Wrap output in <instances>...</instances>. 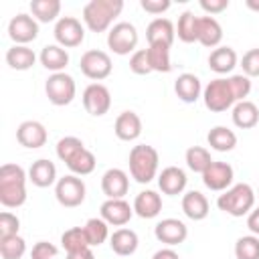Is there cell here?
<instances>
[{
    "instance_id": "74e56055",
    "label": "cell",
    "mask_w": 259,
    "mask_h": 259,
    "mask_svg": "<svg viewBox=\"0 0 259 259\" xmlns=\"http://www.w3.org/2000/svg\"><path fill=\"white\" fill-rule=\"evenodd\" d=\"M26 251V243L20 235L0 237V255L2 259H20Z\"/></svg>"
},
{
    "instance_id": "e0dca14e",
    "label": "cell",
    "mask_w": 259,
    "mask_h": 259,
    "mask_svg": "<svg viewBox=\"0 0 259 259\" xmlns=\"http://www.w3.org/2000/svg\"><path fill=\"white\" fill-rule=\"evenodd\" d=\"M174 36H176V28L172 24L170 18H154L148 26H146V38H148V45H154V42H162V45H172L174 42Z\"/></svg>"
},
{
    "instance_id": "f907efd6",
    "label": "cell",
    "mask_w": 259,
    "mask_h": 259,
    "mask_svg": "<svg viewBox=\"0 0 259 259\" xmlns=\"http://www.w3.org/2000/svg\"><path fill=\"white\" fill-rule=\"evenodd\" d=\"M247 227H249V231H251L253 235H259V208H255V210L249 212V217H247Z\"/></svg>"
},
{
    "instance_id": "681fc988",
    "label": "cell",
    "mask_w": 259,
    "mask_h": 259,
    "mask_svg": "<svg viewBox=\"0 0 259 259\" xmlns=\"http://www.w3.org/2000/svg\"><path fill=\"white\" fill-rule=\"evenodd\" d=\"M200 6L210 12V14H217V12H223L227 6H229V0H200Z\"/></svg>"
},
{
    "instance_id": "db71d44e",
    "label": "cell",
    "mask_w": 259,
    "mask_h": 259,
    "mask_svg": "<svg viewBox=\"0 0 259 259\" xmlns=\"http://www.w3.org/2000/svg\"><path fill=\"white\" fill-rule=\"evenodd\" d=\"M247 6H249L251 10H257V12H259V0H247Z\"/></svg>"
},
{
    "instance_id": "9a60e30c",
    "label": "cell",
    "mask_w": 259,
    "mask_h": 259,
    "mask_svg": "<svg viewBox=\"0 0 259 259\" xmlns=\"http://www.w3.org/2000/svg\"><path fill=\"white\" fill-rule=\"evenodd\" d=\"M154 235H156V239H158L160 243H166V245L172 247V245H178V243H182V241L186 239L188 229H186V225H184L182 221H178V219H164V221H160V223L156 225Z\"/></svg>"
},
{
    "instance_id": "60d3db41",
    "label": "cell",
    "mask_w": 259,
    "mask_h": 259,
    "mask_svg": "<svg viewBox=\"0 0 259 259\" xmlns=\"http://www.w3.org/2000/svg\"><path fill=\"white\" fill-rule=\"evenodd\" d=\"M85 146H83V142L79 140V138H75V136H65V138H61L59 142H57V156L67 164L77 152H81Z\"/></svg>"
},
{
    "instance_id": "d6a6232c",
    "label": "cell",
    "mask_w": 259,
    "mask_h": 259,
    "mask_svg": "<svg viewBox=\"0 0 259 259\" xmlns=\"http://www.w3.org/2000/svg\"><path fill=\"white\" fill-rule=\"evenodd\" d=\"M61 245L67 253H75V251H83L89 247V241L85 237V231L83 227H71L63 233L61 237Z\"/></svg>"
},
{
    "instance_id": "8d00e7d4",
    "label": "cell",
    "mask_w": 259,
    "mask_h": 259,
    "mask_svg": "<svg viewBox=\"0 0 259 259\" xmlns=\"http://www.w3.org/2000/svg\"><path fill=\"white\" fill-rule=\"evenodd\" d=\"M83 231H85V237H87V241H89V247H97V245H101V243L107 239V235H109V231H107V223H105L103 219H97V217L89 219V221L85 223Z\"/></svg>"
},
{
    "instance_id": "e575fe53",
    "label": "cell",
    "mask_w": 259,
    "mask_h": 259,
    "mask_svg": "<svg viewBox=\"0 0 259 259\" xmlns=\"http://www.w3.org/2000/svg\"><path fill=\"white\" fill-rule=\"evenodd\" d=\"M95 164H97L95 154H93L91 150H87V148H83L81 152H77V154L67 162V166L71 168V172H75V174H79V176H85V174L93 172V170H95Z\"/></svg>"
},
{
    "instance_id": "8992f818",
    "label": "cell",
    "mask_w": 259,
    "mask_h": 259,
    "mask_svg": "<svg viewBox=\"0 0 259 259\" xmlns=\"http://www.w3.org/2000/svg\"><path fill=\"white\" fill-rule=\"evenodd\" d=\"M138 45V30L132 22L121 20L113 24V28L107 34V47L117 55H127Z\"/></svg>"
},
{
    "instance_id": "52a82bcc",
    "label": "cell",
    "mask_w": 259,
    "mask_h": 259,
    "mask_svg": "<svg viewBox=\"0 0 259 259\" xmlns=\"http://www.w3.org/2000/svg\"><path fill=\"white\" fill-rule=\"evenodd\" d=\"M111 57L105 51L99 49H89L81 57V71L85 77L93 81H101L111 73Z\"/></svg>"
},
{
    "instance_id": "816d5d0a",
    "label": "cell",
    "mask_w": 259,
    "mask_h": 259,
    "mask_svg": "<svg viewBox=\"0 0 259 259\" xmlns=\"http://www.w3.org/2000/svg\"><path fill=\"white\" fill-rule=\"evenodd\" d=\"M152 259H180V257H178V253H176L174 249L168 247V249H160V251H156Z\"/></svg>"
},
{
    "instance_id": "7a4b0ae2",
    "label": "cell",
    "mask_w": 259,
    "mask_h": 259,
    "mask_svg": "<svg viewBox=\"0 0 259 259\" xmlns=\"http://www.w3.org/2000/svg\"><path fill=\"white\" fill-rule=\"evenodd\" d=\"M121 8L123 0H91L83 8V20L91 30L99 32L111 24V20L121 12Z\"/></svg>"
},
{
    "instance_id": "d590c367",
    "label": "cell",
    "mask_w": 259,
    "mask_h": 259,
    "mask_svg": "<svg viewBox=\"0 0 259 259\" xmlns=\"http://www.w3.org/2000/svg\"><path fill=\"white\" fill-rule=\"evenodd\" d=\"M26 200V186L22 182L16 184H0V202L4 206H20Z\"/></svg>"
},
{
    "instance_id": "4dcf8cb0",
    "label": "cell",
    "mask_w": 259,
    "mask_h": 259,
    "mask_svg": "<svg viewBox=\"0 0 259 259\" xmlns=\"http://www.w3.org/2000/svg\"><path fill=\"white\" fill-rule=\"evenodd\" d=\"M148 61H150L152 71L168 73L172 69V63H170V47L168 45H162V42L148 45Z\"/></svg>"
},
{
    "instance_id": "1f68e13d",
    "label": "cell",
    "mask_w": 259,
    "mask_h": 259,
    "mask_svg": "<svg viewBox=\"0 0 259 259\" xmlns=\"http://www.w3.org/2000/svg\"><path fill=\"white\" fill-rule=\"evenodd\" d=\"M198 18L192 10H184L178 18V38L184 42L198 40Z\"/></svg>"
},
{
    "instance_id": "5bb4252c",
    "label": "cell",
    "mask_w": 259,
    "mask_h": 259,
    "mask_svg": "<svg viewBox=\"0 0 259 259\" xmlns=\"http://www.w3.org/2000/svg\"><path fill=\"white\" fill-rule=\"evenodd\" d=\"M202 182L210 190H225L233 182V168H231V164L212 160V164L202 172Z\"/></svg>"
},
{
    "instance_id": "d4e9b609",
    "label": "cell",
    "mask_w": 259,
    "mask_h": 259,
    "mask_svg": "<svg viewBox=\"0 0 259 259\" xmlns=\"http://www.w3.org/2000/svg\"><path fill=\"white\" fill-rule=\"evenodd\" d=\"M223 38V26L214 16L198 18V42L204 47H217Z\"/></svg>"
},
{
    "instance_id": "277c9868",
    "label": "cell",
    "mask_w": 259,
    "mask_h": 259,
    "mask_svg": "<svg viewBox=\"0 0 259 259\" xmlns=\"http://www.w3.org/2000/svg\"><path fill=\"white\" fill-rule=\"evenodd\" d=\"M45 93L55 105H69L75 97V81L67 73H53L45 83Z\"/></svg>"
},
{
    "instance_id": "30bf717a",
    "label": "cell",
    "mask_w": 259,
    "mask_h": 259,
    "mask_svg": "<svg viewBox=\"0 0 259 259\" xmlns=\"http://www.w3.org/2000/svg\"><path fill=\"white\" fill-rule=\"evenodd\" d=\"M83 105L87 109V113L99 117V115H105L111 107V95H109V89L103 85V83H91L85 87L83 91Z\"/></svg>"
},
{
    "instance_id": "484cf974",
    "label": "cell",
    "mask_w": 259,
    "mask_h": 259,
    "mask_svg": "<svg viewBox=\"0 0 259 259\" xmlns=\"http://www.w3.org/2000/svg\"><path fill=\"white\" fill-rule=\"evenodd\" d=\"M28 178H30V182L34 186H40V188L51 186L55 182V178H57V168H55V164L51 160L40 158V160L32 162V166L28 170Z\"/></svg>"
},
{
    "instance_id": "cb8c5ba5",
    "label": "cell",
    "mask_w": 259,
    "mask_h": 259,
    "mask_svg": "<svg viewBox=\"0 0 259 259\" xmlns=\"http://www.w3.org/2000/svg\"><path fill=\"white\" fill-rule=\"evenodd\" d=\"M109 245H111V251L121 257L132 255L138 249V235H136V231L121 227V229L113 231V235L109 237Z\"/></svg>"
},
{
    "instance_id": "ffe728a7",
    "label": "cell",
    "mask_w": 259,
    "mask_h": 259,
    "mask_svg": "<svg viewBox=\"0 0 259 259\" xmlns=\"http://www.w3.org/2000/svg\"><path fill=\"white\" fill-rule=\"evenodd\" d=\"M162 210V198L154 190H142L134 200V212L142 219H154Z\"/></svg>"
},
{
    "instance_id": "bcb514c9",
    "label": "cell",
    "mask_w": 259,
    "mask_h": 259,
    "mask_svg": "<svg viewBox=\"0 0 259 259\" xmlns=\"http://www.w3.org/2000/svg\"><path fill=\"white\" fill-rule=\"evenodd\" d=\"M18 229H20V221L16 214L4 210L0 212V237H12V235H18Z\"/></svg>"
},
{
    "instance_id": "2e32d148",
    "label": "cell",
    "mask_w": 259,
    "mask_h": 259,
    "mask_svg": "<svg viewBox=\"0 0 259 259\" xmlns=\"http://www.w3.org/2000/svg\"><path fill=\"white\" fill-rule=\"evenodd\" d=\"M130 188V178L119 168H109L101 178V190L107 198H123Z\"/></svg>"
},
{
    "instance_id": "7dc6e473",
    "label": "cell",
    "mask_w": 259,
    "mask_h": 259,
    "mask_svg": "<svg viewBox=\"0 0 259 259\" xmlns=\"http://www.w3.org/2000/svg\"><path fill=\"white\" fill-rule=\"evenodd\" d=\"M30 259H59V249L49 241H38L30 251Z\"/></svg>"
},
{
    "instance_id": "83f0119b",
    "label": "cell",
    "mask_w": 259,
    "mask_h": 259,
    "mask_svg": "<svg viewBox=\"0 0 259 259\" xmlns=\"http://www.w3.org/2000/svg\"><path fill=\"white\" fill-rule=\"evenodd\" d=\"M259 121V109L253 101H239L233 109V123L241 130H249V127H255Z\"/></svg>"
},
{
    "instance_id": "d6986e66",
    "label": "cell",
    "mask_w": 259,
    "mask_h": 259,
    "mask_svg": "<svg viewBox=\"0 0 259 259\" xmlns=\"http://www.w3.org/2000/svg\"><path fill=\"white\" fill-rule=\"evenodd\" d=\"M158 186H160V190L164 194H170V196L180 194L184 190V186H186L184 170L178 168V166H166L158 176Z\"/></svg>"
},
{
    "instance_id": "7402d4cb",
    "label": "cell",
    "mask_w": 259,
    "mask_h": 259,
    "mask_svg": "<svg viewBox=\"0 0 259 259\" xmlns=\"http://www.w3.org/2000/svg\"><path fill=\"white\" fill-rule=\"evenodd\" d=\"M174 91L178 95V99H182L184 103H194L200 97V79L194 73H182L178 75L176 83H174Z\"/></svg>"
},
{
    "instance_id": "8fae6325",
    "label": "cell",
    "mask_w": 259,
    "mask_h": 259,
    "mask_svg": "<svg viewBox=\"0 0 259 259\" xmlns=\"http://www.w3.org/2000/svg\"><path fill=\"white\" fill-rule=\"evenodd\" d=\"M8 34L10 38L16 42V45H24V42H30L36 38L38 34V24L36 20L26 14V12H18L10 18L8 22Z\"/></svg>"
},
{
    "instance_id": "ba28073f",
    "label": "cell",
    "mask_w": 259,
    "mask_h": 259,
    "mask_svg": "<svg viewBox=\"0 0 259 259\" xmlns=\"http://www.w3.org/2000/svg\"><path fill=\"white\" fill-rule=\"evenodd\" d=\"M55 194L63 206H79L85 200V182L75 174H67L57 180Z\"/></svg>"
},
{
    "instance_id": "f6af8a7d",
    "label": "cell",
    "mask_w": 259,
    "mask_h": 259,
    "mask_svg": "<svg viewBox=\"0 0 259 259\" xmlns=\"http://www.w3.org/2000/svg\"><path fill=\"white\" fill-rule=\"evenodd\" d=\"M241 67H243V73L247 77H259V47L257 49H249L243 55Z\"/></svg>"
},
{
    "instance_id": "ee69618b",
    "label": "cell",
    "mask_w": 259,
    "mask_h": 259,
    "mask_svg": "<svg viewBox=\"0 0 259 259\" xmlns=\"http://www.w3.org/2000/svg\"><path fill=\"white\" fill-rule=\"evenodd\" d=\"M130 69L136 73V75H148L152 73V67H150V61H148V49H138L132 59H130Z\"/></svg>"
},
{
    "instance_id": "5b68a950",
    "label": "cell",
    "mask_w": 259,
    "mask_h": 259,
    "mask_svg": "<svg viewBox=\"0 0 259 259\" xmlns=\"http://www.w3.org/2000/svg\"><path fill=\"white\" fill-rule=\"evenodd\" d=\"M202 97H204V105L210 111H225V109H229L235 103V97H233L229 79H221V77L219 79H212L204 87Z\"/></svg>"
},
{
    "instance_id": "7c38bea8",
    "label": "cell",
    "mask_w": 259,
    "mask_h": 259,
    "mask_svg": "<svg viewBox=\"0 0 259 259\" xmlns=\"http://www.w3.org/2000/svg\"><path fill=\"white\" fill-rule=\"evenodd\" d=\"M16 140H18L20 146L36 150V148L45 146V142H47V130H45V125H42L40 121H36V119H26V121H22V123L18 125V130H16Z\"/></svg>"
},
{
    "instance_id": "9c48e42d",
    "label": "cell",
    "mask_w": 259,
    "mask_h": 259,
    "mask_svg": "<svg viewBox=\"0 0 259 259\" xmlns=\"http://www.w3.org/2000/svg\"><path fill=\"white\" fill-rule=\"evenodd\" d=\"M55 38L61 47H79L85 38V28L75 16H61L55 24Z\"/></svg>"
},
{
    "instance_id": "f35d334b",
    "label": "cell",
    "mask_w": 259,
    "mask_h": 259,
    "mask_svg": "<svg viewBox=\"0 0 259 259\" xmlns=\"http://www.w3.org/2000/svg\"><path fill=\"white\" fill-rule=\"evenodd\" d=\"M30 10L32 14L42 20V22H51L55 16H59L61 12V2L59 0H32L30 2Z\"/></svg>"
},
{
    "instance_id": "ac0fdd59",
    "label": "cell",
    "mask_w": 259,
    "mask_h": 259,
    "mask_svg": "<svg viewBox=\"0 0 259 259\" xmlns=\"http://www.w3.org/2000/svg\"><path fill=\"white\" fill-rule=\"evenodd\" d=\"M113 132L119 140L123 142H130V140H136L140 134H142V119L136 111L127 109V111H121L115 119V125H113Z\"/></svg>"
},
{
    "instance_id": "f1b7e54d",
    "label": "cell",
    "mask_w": 259,
    "mask_h": 259,
    "mask_svg": "<svg viewBox=\"0 0 259 259\" xmlns=\"http://www.w3.org/2000/svg\"><path fill=\"white\" fill-rule=\"evenodd\" d=\"M206 142L212 150L217 152H231L235 146H237V136L233 130L225 127V125H214L208 136H206Z\"/></svg>"
},
{
    "instance_id": "4fadbf2b",
    "label": "cell",
    "mask_w": 259,
    "mask_h": 259,
    "mask_svg": "<svg viewBox=\"0 0 259 259\" xmlns=\"http://www.w3.org/2000/svg\"><path fill=\"white\" fill-rule=\"evenodd\" d=\"M132 214H134V206H130V202H125L123 198H107L101 204V219L107 225L121 227L132 219Z\"/></svg>"
},
{
    "instance_id": "ab89813d",
    "label": "cell",
    "mask_w": 259,
    "mask_h": 259,
    "mask_svg": "<svg viewBox=\"0 0 259 259\" xmlns=\"http://www.w3.org/2000/svg\"><path fill=\"white\" fill-rule=\"evenodd\" d=\"M235 257L237 259H259V237L255 235L239 237L235 243Z\"/></svg>"
},
{
    "instance_id": "3957f363",
    "label": "cell",
    "mask_w": 259,
    "mask_h": 259,
    "mask_svg": "<svg viewBox=\"0 0 259 259\" xmlns=\"http://www.w3.org/2000/svg\"><path fill=\"white\" fill-rule=\"evenodd\" d=\"M253 202H255V192L249 184L241 182V184H235L233 188H229L225 194L219 196L217 204L221 210H225L227 214H233V217H243L247 214L251 208H253Z\"/></svg>"
},
{
    "instance_id": "44dd1931",
    "label": "cell",
    "mask_w": 259,
    "mask_h": 259,
    "mask_svg": "<svg viewBox=\"0 0 259 259\" xmlns=\"http://www.w3.org/2000/svg\"><path fill=\"white\" fill-rule=\"evenodd\" d=\"M235 65H237V53H235L233 47L221 45V47L212 49L210 55H208V67L214 73H221V75L229 73V71L235 69Z\"/></svg>"
},
{
    "instance_id": "603a6c76",
    "label": "cell",
    "mask_w": 259,
    "mask_h": 259,
    "mask_svg": "<svg viewBox=\"0 0 259 259\" xmlns=\"http://www.w3.org/2000/svg\"><path fill=\"white\" fill-rule=\"evenodd\" d=\"M208 206L210 204H208L206 196L198 190H190L182 196V210L192 221H202L208 214Z\"/></svg>"
},
{
    "instance_id": "7bdbcfd3",
    "label": "cell",
    "mask_w": 259,
    "mask_h": 259,
    "mask_svg": "<svg viewBox=\"0 0 259 259\" xmlns=\"http://www.w3.org/2000/svg\"><path fill=\"white\" fill-rule=\"evenodd\" d=\"M229 85H231L235 101H245V97L251 93V79L247 75H233V77H229Z\"/></svg>"
},
{
    "instance_id": "836d02e7",
    "label": "cell",
    "mask_w": 259,
    "mask_h": 259,
    "mask_svg": "<svg viewBox=\"0 0 259 259\" xmlns=\"http://www.w3.org/2000/svg\"><path fill=\"white\" fill-rule=\"evenodd\" d=\"M186 164L192 172H204L210 164H212V158H210V152L202 146H190L186 150Z\"/></svg>"
},
{
    "instance_id": "f546056e",
    "label": "cell",
    "mask_w": 259,
    "mask_h": 259,
    "mask_svg": "<svg viewBox=\"0 0 259 259\" xmlns=\"http://www.w3.org/2000/svg\"><path fill=\"white\" fill-rule=\"evenodd\" d=\"M36 57L32 53V49H28L26 45H14L6 51V63L16 69V71H26L34 65Z\"/></svg>"
},
{
    "instance_id": "b9f144b4",
    "label": "cell",
    "mask_w": 259,
    "mask_h": 259,
    "mask_svg": "<svg viewBox=\"0 0 259 259\" xmlns=\"http://www.w3.org/2000/svg\"><path fill=\"white\" fill-rule=\"evenodd\" d=\"M16 182H26V172L18 164H2L0 166V184H16Z\"/></svg>"
},
{
    "instance_id": "c3c4849f",
    "label": "cell",
    "mask_w": 259,
    "mask_h": 259,
    "mask_svg": "<svg viewBox=\"0 0 259 259\" xmlns=\"http://www.w3.org/2000/svg\"><path fill=\"white\" fill-rule=\"evenodd\" d=\"M140 4L150 14H162L164 10L170 8V0H142Z\"/></svg>"
},
{
    "instance_id": "6da1fadb",
    "label": "cell",
    "mask_w": 259,
    "mask_h": 259,
    "mask_svg": "<svg viewBox=\"0 0 259 259\" xmlns=\"http://www.w3.org/2000/svg\"><path fill=\"white\" fill-rule=\"evenodd\" d=\"M158 150L150 144H138L130 152V172L140 182L146 184L156 176L158 170Z\"/></svg>"
},
{
    "instance_id": "4316f807",
    "label": "cell",
    "mask_w": 259,
    "mask_h": 259,
    "mask_svg": "<svg viewBox=\"0 0 259 259\" xmlns=\"http://www.w3.org/2000/svg\"><path fill=\"white\" fill-rule=\"evenodd\" d=\"M40 63L45 69L61 73L69 63V53L61 45H47L40 51Z\"/></svg>"
},
{
    "instance_id": "f5cc1de1",
    "label": "cell",
    "mask_w": 259,
    "mask_h": 259,
    "mask_svg": "<svg viewBox=\"0 0 259 259\" xmlns=\"http://www.w3.org/2000/svg\"><path fill=\"white\" fill-rule=\"evenodd\" d=\"M67 259H95L93 251L87 247L83 251H75V253H67Z\"/></svg>"
}]
</instances>
